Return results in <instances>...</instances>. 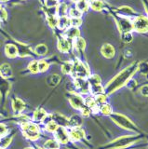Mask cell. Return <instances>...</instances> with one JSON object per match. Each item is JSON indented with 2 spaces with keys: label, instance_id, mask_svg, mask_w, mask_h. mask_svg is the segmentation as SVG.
Here are the masks:
<instances>
[{
  "label": "cell",
  "instance_id": "obj_31",
  "mask_svg": "<svg viewBox=\"0 0 148 149\" xmlns=\"http://www.w3.org/2000/svg\"><path fill=\"white\" fill-rule=\"evenodd\" d=\"M69 15L71 16V18H80L82 12L77 8H71L70 11H69Z\"/></svg>",
  "mask_w": 148,
  "mask_h": 149
},
{
  "label": "cell",
  "instance_id": "obj_33",
  "mask_svg": "<svg viewBox=\"0 0 148 149\" xmlns=\"http://www.w3.org/2000/svg\"><path fill=\"white\" fill-rule=\"evenodd\" d=\"M57 11H58L59 15L61 16V17L62 16H64L66 14V12H67V7H66V5L65 4H61V5H60V7L58 8Z\"/></svg>",
  "mask_w": 148,
  "mask_h": 149
},
{
  "label": "cell",
  "instance_id": "obj_13",
  "mask_svg": "<svg viewBox=\"0 0 148 149\" xmlns=\"http://www.w3.org/2000/svg\"><path fill=\"white\" fill-rule=\"evenodd\" d=\"M47 116H48L47 112H46L43 108H38L34 112L33 118L36 121H43Z\"/></svg>",
  "mask_w": 148,
  "mask_h": 149
},
{
  "label": "cell",
  "instance_id": "obj_20",
  "mask_svg": "<svg viewBox=\"0 0 148 149\" xmlns=\"http://www.w3.org/2000/svg\"><path fill=\"white\" fill-rule=\"evenodd\" d=\"M119 12L121 13V15L125 18H129V16H132V14H136L135 11H133L131 8L129 7H121L119 8Z\"/></svg>",
  "mask_w": 148,
  "mask_h": 149
},
{
  "label": "cell",
  "instance_id": "obj_26",
  "mask_svg": "<svg viewBox=\"0 0 148 149\" xmlns=\"http://www.w3.org/2000/svg\"><path fill=\"white\" fill-rule=\"evenodd\" d=\"M28 69L30 70L31 73L33 74H36L38 73V61H33V62H31L28 65Z\"/></svg>",
  "mask_w": 148,
  "mask_h": 149
},
{
  "label": "cell",
  "instance_id": "obj_17",
  "mask_svg": "<svg viewBox=\"0 0 148 149\" xmlns=\"http://www.w3.org/2000/svg\"><path fill=\"white\" fill-rule=\"evenodd\" d=\"M45 149H59V142L57 140L49 139L48 141H46L44 143Z\"/></svg>",
  "mask_w": 148,
  "mask_h": 149
},
{
  "label": "cell",
  "instance_id": "obj_2",
  "mask_svg": "<svg viewBox=\"0 0 148 149\" xmlns=\"http://www.w3.org/2000/svg\"><path fill=\"white\" fill-rule=\"evenodd\" d=\"M21 124L22 128V133H24V136L26 139H29L31 141H36L38 139H39V127L35 123L26 121V122Z\"/></svg>",
  "mask_w": 148,
  "mask_h": 149
},
{
  "label": "cell",
  "instance_id": "obj_25",
  "mask_svg": "<svg viewBox=\"0 0 148 149\" xmlns=\"http://www.w3.org/2000/svg\"><path fill=\"white\" fill-rule=\"evenodd\" d=\"M73 66H74V64L72 63H64L63 64V66H62V71L63 73L64 74H70L72 71H73Z\"/></svg>",
  "mask_w": 148,
  "mask_h": 149
},
{
  "label": "cell",
  "instance_id": "obj_40",
  "mask_svg": "<svg viewBox=\"0 0 148 149\" xmlns=\"http://www.w3.org/2000/svg\"><path fill=\"white\" fill-rule=\"evenodd\" d=\"M0 1H2V2H5V1H8V0H0Z\"/></svg>",
  "mask_w": 148,
  "mask_h": 149
},
{
  "label": "cell",
  "instance_id": "obj_15",
  "mask_svg": "<svg viewBox=\"0 0 148 149\" xmlns=\"http://www.w3.org/2000/svg\"><path fill=\"white\" fill-rule=\"evenodd\" d=\"M79 30L77 29L76 27H70L69 29H67L66 33H65V35L67 36V38L69 39H74V38H76V37L79 36Z\"/></svg>",
  "mask_w": 148,
  "mask_h": 149
},
{
  "label": "cell",
  "instance_id": "obj_24",
  "mask_svg": "<svg viewBox=\"0 0 148 149\" xmlns=\"http://www.w3.org/2000/svg\"><path fill=\"white\" fill-rule=\"evenodd\" d=\"M89 6H90V4L87 1H85V0H79V1L76 3V7H77L76 8L79 9L81 12L87 11L88 8H89Z\"/></svg>",
  "mask_w": 148,
  "mask_h": 149
},
{
  "label": "cell",
  "instance_id": "obj_5",
  "mask_svg": "<svg viewBox=\"0 0 148 149\" xmlns=\"http://www.w3.org/2000/svg\"><path fill=\"white\" fill-rule=\"evenodd\" d=\"M72 72L76 77H79V78H84L90 74L89 69L86 67V65L84 63H82L79 61H76L75 63V64H74V66H73Z\"/></svg>",
  "mask_w": 148,
  "mask_h": 149
},
{
  "label": "cell",
  "instance_id": "obj_10",
  "mask_svg": "<svg viewBox=\"0 0 148 149\" xmlns=\"http://www.w3.org/2000/svg\"><path fill=\"white\" fill-rule=\"evenodd\" d=\"M25 108V104L24 102L21 100L20 98H15L12 101V109L16 114H20Z\"/></svg>",
  "mask_w": 148,
  "mask_h": 149
},
{
  "label": "cell",
  "instance_id": "obj_38",
  "mask_svg": "<svg viewBox=\"0 0 148 149\" xmlns=\"http://www.w3.org/2000/svg\"><path fill=\"white\" fill-rule=\"evenodd\" d=\"M141 93L143 96L148 97V85H145L141 88Z\"/></svg>",
  "mask_w": 148,
  "mask_h": 149
},
{
  "label": "cell",
  "instance_id": "obj_30",
  "mask_svg": "<svg viewBox=\"0 0 148 149\" xmlns=\"http://www.w3.org/2000/svg\"><path fill=\"white\" fill-rule=\"evenodd\" d=\"M59 82H60V77L58 74H53V76H51L49 78V81H48L49 85L50 86H56Z\"/></svg>",
  "mask_w": 148,
  "mask_h": 149
},
{
  "label": "cell",
  "instance_id": "obj_29",
  "mask_svg": "<svg viewBox=\"0 0 148 149\" xmlns=\"http://www.w3.org/2000/svg\"><path fill=\"white\" fill-rule=\"evenodd\" d=\"M48 49L45 45H38L35 48V53L38 55H45L47 53Z\"/></svg>",
  "mask_w": 148,
  "mask_h": 149
},
{
  "label": "cell",
  "instance_id": "obj_7",
  "mask_svg": "<svg viewBox=\"0 0 148 149\" xmlns=\"http://www.w3.org/2000/svg\"><path fill=\"white\" fill-rule=\"evenodd\" d=\"M55 138L61 143H67L70 140L69 132L63 127H58L56 132H55Z\"/></svg>",
  "mask_w": 148,
  "mask_h": 149
},
{
  "label": "cell",
  "instance_id": "obj_11",
  "mask_svg": "<svg viewBox=\"0 0 148 149\" xmlns=\"http://www.w3.org/2000/svg\"><path fill=\"white\" fill-rule=\"evenodd\" d=\"M101 54H103L105 58H113L115 56V49L113 48L112 45L110 44H104L103 47H101Z\"/></svg>",
  "mask_w": 148,
  "mask_h": 149
},
{
  "label": "cell",
  "instance_id": "obj_34",
  "mask_svg": "<svg viewBox=\"0 0 148 149\" xmlns=\"http://www.w3.org/2000/svg\"><path fill=\"white\" fill-rule=\"evenodd\" d=\"M81 23H82V21H81L80 18H72V19H70V24L73 27L79 26Z\"/></svg>",
  "mask_w": 148,
  "mask_h": 149
},
{
  "label": "cell",
  "instance_id": "obj_8",
  "mask_svg": "<svg viewBox=\"0 0 148 149\" xmlns=\"http://www.w3.org/2000/svg\"><path fill=\"white\" fill-rule=\"evenodd\" d=\"M70 104L76 110H81L83 107L85 106V102H84V100H83V98L76 94H74L71 96Z\"/></svg>",
  "mask_w": 148,
  "mask_h": 149
},
{
  "label": "cell",
  "instance_id": "obj_39",
  "mask_svg": "<svg viewBox=\"0 0 148 149\" xmlns=\"http://www.w3.org/2000/svg\"><path fill=\"white\" fill-rule=\"evenodd\" d=\"M24 149H34L33 147H30V146H28V147H25Z\"/></svg>",
  "mask_w": 148,
  "mask_h": 149
},
{
  "label": "cell",
  "instance_id": "obj_37",
  "mask_svg": "<svg viewBox=\"0 0 148 149\" xmlns=\"http://www.w3.org/2000/svg\"><path fill=\"white\" fill-rule=\"evenodd\" d=\"M8 17V14H7V11L5 9L3 8H0V20H5Z\"/></svg>",
  "mask_w": 148,
  "mask_h": 149
},
{
  "label": "cell",
  "instance_id": "obj_18",
  "mask_svg": "<svg viewBox=\"0 0 148 149\" xmlns=\"http://www.w3.org/2000/svg\"><path fill=\"white\" fill-rule=\"evenodd\" d=\"M58 25L61 29H65L69 25H70V19L66 16H62L58 20Z\"/></svg>",
  "mask_w": 148,
  "mask_h": 149
},
{
  "label": "cell",
  "instance_id": "obj_42",
  "mask_svg": "<svg viewBox=\"0 0 148 149\" xmlns=\"http://www.w3.org/2000/svg\"><path fill=\"white\" fill-rule=\"evenodd\" d=\"M0 149H3V148H1V147H0Z\"/></svg>",
  "mask_w": 148,
  "mask_h": 149
},
{
  "label": "cell",
  "instance_id": "obj_4",
  "mask_svg": "<svg viewBox=\"0 0 148 149\" xmlns=\"http://www.w3.org/2000/svg\"><path fill=\"white\" fill-rule=\"evenodd\" d=\"M112 118L117 122L119 126H121L122 128L127 129L129 130H137V128L134 126V124L129 121L126 116H121V115H114Z\"/></svg>",
  "mask_w": 148,
  "mask_h": 149
},
{
  "label": "cell",
  "instance_id": "obj_19",
  "mask_svg": "<svg viewBox=\"0 0 148 149\" xmlns=\"http://www.w3.org/2000/svg\"><path fill=\"white\" fill-rule=\"evenodd\" d=\"M103 1L101 0H90V7L93 9V10L99 11L103 8Z\"/></svg>",
  "mask_w": 148,
  "mask_h": 149
},
{
  "label": "cell",
  "instance_id": "obj_36",
  "mask_svg": "<svg viewBox=\"0 0 148 149\" xmlns=\"http://www.w3.org/2000/svg\"><path fill=\"white\" fill-rule=\"evenodd\" d=\"M131 40H132V36L131 33H125L124 36H123V41L129 43V42H131Z\"/></svg>",
  "mask_w": 148,
  "mask_h": 149
},
{
  "label": "cell",
  "instance_id": "obj_35",
  "mask_svg": "<svg viewBox=\"0 0 148 149\" xmlns=\"http://www.w3.org/2000/svg\"><path fill=\"white\" fill-rule=\"evenodd\" d=\"M8 127L3 123H0V137H3L8 134Z\"/></svg>",
  "mask_w": 148,
  "mask_h": 149
},
{
  "label": "cell",
  "instance_id": "obj_6",
  "mask_svg": "<svg viewBox=\"0 0 148 149\" xmlns=\"http://www.w3.org/2000/svg\"><path fill=\"white\" fill-rule=\"evenodd\" d=\"M117 25L121 33H129L132 30V22L129 18L121 16L117 21Z\"/></svg>",
  "mask_w": 148,
  "mask_h": 149
},
{
  "label": "cell",
  "instance_id": "obj_21",
  "mask_svg": "<svg viewBox=\"0 0 148 149\" xmlns=\"http://www.w3.org/2000/svg\"><path fill=\"white\" fill-rule=\"evenodd\" d=\"M75 47H76V49L77 50H83L85 49V47H86V42L85 40L81 38V37H76V38H75Z\"/></svg>",
  "mask_w": 148,
  "mask_h": 149
},
{
  "label": "cell",
  "instance_id": "obj_41",
  "mask_svg": "<svg viewBox=\"0 0 148 149\" xmlns=\"http://www.w3.org/2000/svg\"><path fill=\"white\" fill-rule=\"evenodd\" d=\"M35 149H43V148H41V147H36Z\"/></svg>",
  "mask_w": 148,
  "mask_h": 149
},
{
  "label": "cell",
  "instance_id": "obj_1",
  "mask_svg": "<svg viewBox=\"0 0 148 149\" xmlns=\"http://www.w3.org/2000/svg\"><path fill=\"white\" fill-rule=\"evenodd\" d=\"M138 68V64L132 63L127 68H125L123 71L120 72L117 77H114L107 85L105 87V90L107 93H112L115 91L118 90L119 88H121L123 85H125L129 80L132 74L136 72V70Z\"/></svg>",
  "mask_w": 148,
  "mask_h": 149
},
{
  "label": "cell",
  "instance_id": "obj_9",
  "mask_svg": "<svg viewBox=\"0 0 148 149\" xmlns=\"http://www.w3.org/2000/svg\"><path fill=\"white\" fill-rule=\"evenodd\" d=\"M69 137L73 141H79V140L85 137V132L79 127H76L73 128L71 132H69Z\"/></svg>",
  "mask_w": 148,
  "mask_h": 149
},
{
  "label": "cell",
  "instance_id": "obj_22",
  "mask_svg": "<svg viewBox=\"0 0 148 149\" xmlns=\"http://www.w3.org/2000/svg\"><path fill=\"white\" fill-rule=\"evenodd\" d=\"M11 142V136H10V135H5V136H3L0 138V147L5 149L6 147H8V146H10V143Z\"/></svg>",
  "mask_w": 148,
  "mask_h": 149
},
{
  "label": "cell",
  "instance_id": "obj_28",
  "mask_svg": "<svg viewBox=\"0 0 148 149\" xmlns=\"http://www.w3.org/2000/svg\"><path fill=\"white\" fill-rule=\"evenodd\" d=\"M49 68V63L44 60H41L38 62V71L43 73L45 71H47Z\"/></svg>",
  "mask_w": 148,
  "mask_h": 149
},
{
  "label": "cell",
  "instance_id": "obj_12",
  "mask_svg": "<svg viewBox=\"0 0 148 149\" xmlns=\"http://www.w3.org/2000/svg\"><path fill=\"white\" fill-rule=\"evenodd\" d=\"M58 48L62 52H68L71 49V44L68 41V38H60L58 41Z\"/></svg>",
  "mask_w": 148,
  "mask_h": 149
},
{
  "label": "cell",
  "instance_id": "obj_23",
  "mask_svg": "<svg viewBox=\"0 0 148 149\" xmlns=\"http://www.w3.org/2000/svg\"><path fill=\"white\" fill-rule=\"evenodd\" d=\"M58 124L55 122L54 120H51V121H49V123L46 124V130L49 132H56V130L58 129Z\"/></svg>",
  "mask_w": 148,
  "mask_h": 149
},
{
  "label": "cell",
  "instance_id": "obj_14",
  "mask_svg": "<svg viewBox=\"0 0 148 149\" xmlns=\"http://www.w3.org/2000/svg\"><path fill=\"white\" fill-rule=\"evenodd\" d=\"M0 74H1V76L5 78L11 77L12 71H11V68H10V65H8V63L2 64L1 66H0Z\"/></svg>",
  "mask_w": 148,
  "mask_h": 149
},
{
  "label": "cell",
  "instance_id": "obj_16",
  "mask_svg": "<svg viewBox=\"0 0 148 149\" xmlns=\"http://www.w3.org/2000/svg\"><path fill=\"white\" fill-rule=\"evenodd\" d=\"M5 52L7 56H8L10 58H14L18 54V50L17 48L13 45H7L6 49H5Z\"/></svg>",
  "mask_w": 148,
  "mask_h": 149
},
{
  "label": "cell",
  "instance_id": "obj_27",
  "mask_svg": "<svg viewBox=\"0 0 148 149\" xmlns=\"http://www.w3.org/2000/svg\"><path fill=\"white\" fill-rule=\"evenodd\" d=\"M100 111L104 115H110L111 113H112V108H111V106L109 104H104L100 106Z\"/></svg>",
  "mask_w": 148,
  "mask_h": 149
},
{
  "label": "cell",
  "instance_id": "obj_3",
  "mask_svg": "<svg viewBox=\"0 0 148 149\" xmlns=\"http://www.w3.org/2000/svg\"><path fill=\"white\" fill-rule=\"evenodd\" d=\"M132 30L138 33L148 32V17L137 16L132 21Z\"/></svg>",
  "mask_w": 148,
  "mask_h": 149
},
{
  "label": "cell",
  "instance_id": "obj_32",
  "mask_svg": "<svg viewBox=\"0 0 148 149\" xmlns=\"http://www.w3.org/2000/svg\"><path fill=\"white\" fill-rule=\"evenodd\" d=\"M95 101L97 104H104L106 102V96L104 94V93H101V94H98L95 98Z\"/></svg>",
  "mask_w": 148,
  "mask_h": 149
}]
</instances>
